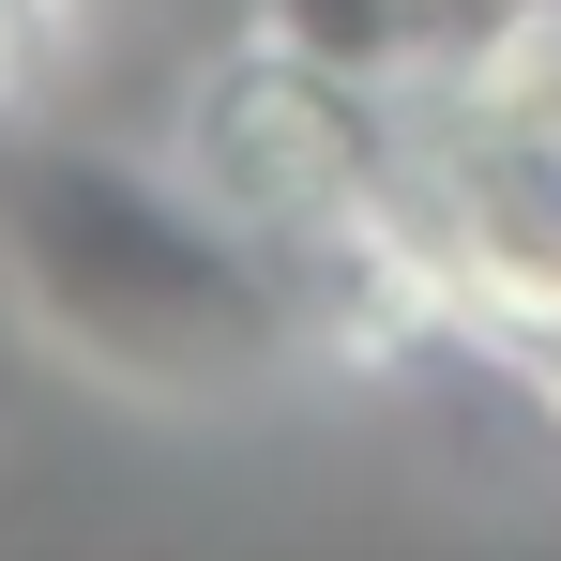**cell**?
<instances>
[{"label": "cell", "mask_w": 561, "mask_h": 561, "mask_svg": "<svg viewBox=\"0 0 561 561\" xmlns=\"http://www.w3.org/2000/svg\"><path fill=\"white\" fill-rule=\"evenodd\" d=\"M394 243L456 334L561 319V0H501L394 92Z\"/></svg>", "instance_id": "cell-2"}, {"label": "cell", "mask_w": 561, "mask_h": 561, "mask_svg": "<svg viewBox=\"0 0 561 561\" xmlns=\"http://www.w3.org/2000/svg\"><path fill=\"white\" fill-rule=\"evenodd\" d=\"M61 15L77 0H0V137L46 106V77H61Z\"/></svg>", "instance_id": "cell-4"}, {"label": "cell", "mask_w": 561, "mask_h": 561, "mask_svg": "<svg viewBox=\"0 0 561 561\" xmlns=\"http://www.w3.org/2000/svg\"><path fill=\"white\" fill-rule=\"evenodd\" d=\"M213 213H243L288 259H334V243H394V92L365 61L304 46V31H259L228 46L183 92V137H168Z\"/></svg>", "instance_id": "cell-3"}, {"label": "cell", "mask_w": 561, "mask_h": 561, "mask_svg": "<svg viewBox=\"0 0 561 561\" xmlns=\"http://www.w3.org/2000/svg\"><path fill=\"white\" fill-rule=\"evenodd\" d=\"M0 274L92 379L168 394V410L319 365V274L288 243L213 213L183 168H122L46 122L0 137Z\"/></svg>", "instance_id": "cell-1"}, {"label": "cell", "mask_w": 561, "mask_h": 561, "mask_svg": "<svg viewBox=\"0 0 561 561\" xmlns=\"http://www.w3.org/2000/svg\"><path fill=\"white\" fill-rule=\"evenodd\" d=\"M501 365H516V379L561 410V319H516V334H501Z\"/></svg>", "instance_id": "cell-5"}]
</instances>
